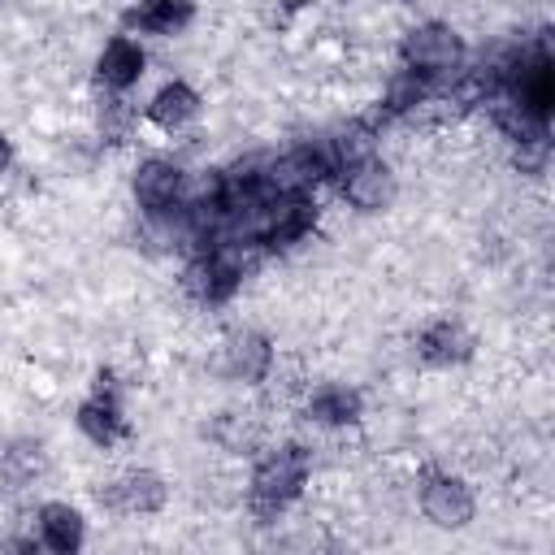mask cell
Here are the masks:
<instances>
[{
  "instance_id": "1",
  "label": "cell",
  "mask_w": 555,
  "mask_h": 555,
  "mask_svg": "<svg viewBox=\"0 0 555 555\" xmlns=\"http://www.w3.org/2000/svg\"><path fill=\"white\" fill-rule=\"evenodd\" d=\"M308 481H312V447L308 442L282 438V442L256 447L243 503L260 525H273L278 516H286L304 499Z\"/></svg>"
},
{
  "instance_id": "2",
  "label": "cell",
  "mask_w": 555,
  "mask_h": 555,
  "mask_svg": "<svg viewBox=\"0 0 555 555\" xmlns=\"http://www.w3.org/2000/svg\"><path fill=\"white\" fill-rule=\"evenodd\" d=\"M395 56L403 69L425 78L434 91H442L468 74V39L460 35V26H451L442 17H425V22L408 26L399 35Z\"/></svg>"
},
{
  "instance_id": "3",
  "label": "cell",
  "mask_w": 555,
  "mask_h": 555,
  "mask_svg": "<svg viewBox=\"0 0 555 555\" xmlns=\"http://www.w3.org/2000/svg\"><path fill=\"white\" fill-rule=\"evenodd\" d=\"M256 260V247L251 243H217V247H204V251H191L182 273H178V286L191 304L199 308H225L243 282H247V269Z\"/></svg>"
},
{
  "instance_id": "4",
  "label": "cell",
  "mask_w": 555,
  "mask_h": 555,
  "mask_svg": "<svg viewBox=\"0 0 555 555\" xmlns=\"http://www.w3.org/2000/svg\"><path fill=\"white\" fill-rule=\"evenodd\" d=\"M416 507L421 516L442 529V533H460L477 520V490L464 473H451V468H421L416 477Z\"/></svg>"
},
{
  "instance_id": "5",
  "label": "cell",
  "mask_w": 555,
  "mask_h": 555,
  "mask_svg": "<svg viewBox=\"0 0 555 555\" xmlns=\"http://www.w3.org/2000/svg\"><path fill=\"white\" fill-rule=\"evenodd\" d=\"M186 182H191V169L173 156H139L134 169H130V199L139 208L143 221L152 217H169L182 208V195H186Z\"/></svg>"
},
{
  "instance_id": "6",
  "label": "cell",
  "mask_w": 555,
  "mask_h": 555,
  "mask_svg": "<svg viewBox=\"0 0 555 555\" xmlns=\"http://www.w3.org/2000/svg\"><path fill=\"white\" fill-rule=\"evenodd\" d=\"M278 369V347L256 325H230L217 338V373L234 386H264Z\"/></svg>"
},
{
  "instance_id": "7",
  "label": "cell",
  "mask_w": 555,
  "mask_h": 555,
  "mask_svg": "<svg viewBox=\"0 0 555 555\" xmlns=\"http://www.w3.org/2000/svg\"><path fill=\"white\" fill-rule=\"evenodd\" d=\"M95 503L108 516H160L169 507V477L147 464L121 468L95 486Z\"/></svg>"
},
{
  "instance_id": "8",
  "label": "cell",
  "mask_w": 555,
  "mask_h": 555,
  "mask_svg": "<svg viewBox=\"0 0 555 555\" xmlns=\"http://www.w3.org/2000/svg\"><path fill=\"white\" fill-rule=\"evenodd\" d=\"M338 195H343V204L351 212L377 217V212L395 208V199H399V173H395V165L382 152H373V156H364V160H356V165H347L338 173Z\"/></svg>"
},
{
  "instance_id": "9",
  "label": "cell",
  "mask_w": 555,
  "mask_h": 555,
  "mask_svg": "<svg viewBox=\"0 0 555 555\" xmlns=\"http://www.w3.org/2000/svg\"><path fill=\"white\" fill-rule=\"evenodd\" d=\"M317 221H321V204L312 195L273 199L256 221V247L260 251H291L317 230Z\"/></svg>"
},
{
  "instance_id": "10",
  "label": "cell",
  "mask_w": 555,
  "mask_h": 555,
  "mask_svg": "<svg viewBox=\"0 0 555 555\" xmlns=\"http://www.w3.org/2000/svg\"><path fill=\"white\" fill-rule=\"evenodd\" d=\"M91 78H95V91H113V95H130L143 78H147V48L139 35H108L91 61Z\"/></svg>"
},
{
  "instance_id": "11",
  "label": "cell",
  "mask_w": 555,
  "mask_h": 555,
  "mask_svg": "<svg viewBox=\"0 0 555 555\" xmlns=\"http://www.w3.org/2000/svg\"><path fill=\"white\" fill-rule=\"evenodd\" d=\"M473 351H477V338L460 317H434L412 338V356L425 369H460L473 360Z\"/></svg>"
},
{
  "instance_id": "12",
  "label": "cell",
  "mask_w": 555,
  "mask_h": 555,
  "mask_svg": "<svg viewBox=\"0 0 555 555\" xmlns=\"http://www.w3.org/2000/svg\"><path fill=\"white\" fill-rule=\"evenodd\" d=\"M199 4L195 0H130L121 9V30L139 39H178L195 26Z\"/></svg>"
},
{
  "instance_id": "13",
  "label": "cell",
  "mask_w": 555,
  "mask_h": 555,
  "mask_svg": "<svg viewBox=\"0 0 555 555\" xmlns=\"http://www.w3.org/2000/svg\"><path fill=\"white\" fill-rule=\"evenodd\" d=\"M199 113H204V95L186 78H165L143 104V121L160 134H182L186 126L199 121Z\"/></svg>"
},
{
  "instance_id": "14",
  "label": "cell",
  "mask_w": 555,
  "mask_h": 555,
  "mask_svg": "<svg viewBox=\"0 0 555 555\" xmlns=\"http://www.w3.org/2000/svg\"><path fill=\"white\" fill-rule=\"evenodd\" d=\"M304 421L317 429H356L364 421V395L351 382H317L304 395Z\"/></svg>"
},
{
  "instance_id": "15",
  "label": "cell",
  "mask_w": 555,
  "mask_h": 555,
  "mask_svg": "<svg viewBox=\"0 0 555 555\" xmlns=\"http://www.w3.org/2000/svg\"><path fill=\"white\" fill-rule=\"evenodd\" d=\"M35 538L52 555H78L87 546V512L69 499H43L35 507Z\"/></svg>"
},
{
  "instance_id": "16",
  "label": "cell",
  "mask_w": 555,
  "mask_h": 555,
  "mask_svg": "<svg viewBox=\"0 0 555 555\" xmlns=\"http://www.w3.org/2000/svg\"><path fill=\"white\" fill-rule=\"evenodd\" d=\"M74 429H78L91 447L113 451L117 442L130 438L126 399H104V395H91V390H87V399H78V408H74Z\"/></svg>"
},
{
  "instance_id": "17",
  "label": "cell",
  "mask_w": 555,
  "mask_h": 555,
  "mask_svg": "<svg viewBox=\"0 0 555 555\" xmlns=\"http://www.w3.org/2000/svg\"><path fill=\"white\" fill-rule=\"evenodd\" d=\"M48 477V447L39 438H13L0 451V486L22 494Z\"/></svg>"
},
{
  "instance_id": "18",
  "label": "cell",
  "mask_w": 555,
  "mask_h": 555,
  "mask_svg": "<svg viewBox=\"0 0 555 555\" xmlns=\"http://www.w3.org/2000/svg\"><path fill=\"white\" fill-rule=\"evenodd\" d=\"M321 147H325V160H330V169H334V178H338L347 165H356V160H364V156L377 152V130H373L369 121H356V117H351V121L325 130V134H321Z\"/></svg>"
},
{
  "instance_id": "19",
  "label": "cell",
  "mask_w": 555,
  "mask_h": 555,
  "mask_svg": "<svg viewBox=\"0 0 555 555\" xmlns=\"http://www.w3.org/2000/svg\"><path fill=\"white\" fill-rule=\"evenodd\" d=\"M91 117H95V134H100V143H108V147H121V143H130V139L139 134V113H134V104H130L126 95L100 91Z\"/></svg>"
},
{
  "instance_id": "20",
  "label": "cell",
  "mask_w": 555,
  "mask_h": 555,
  "mask_svg": "<svg viewBox=\"0 0 555 555\" xmlns=\"http://www.w3.org/2000/svg\"><path fill=\"white\" fill-rule=\"evenodd\" d=\"M438 91L425 82V78H416L412 69H390V78H386V87H382V108L390 113V117H416L429 100H434Z\"/></svg>"
},
{
  "instance_id": "21",
  "label": "cell",
  "mask_w": 555,
  "mask_h": 555,
  "mask_svg": "<svg viewBox=\"0 0 555 555\" xmlns=\"http://www.w3.org/2000/svg\"><path fill=\"white\" fill-rule=\"evenodd\" d=\"M212 442L221 451H256L260 447V425L247 412H221L212 425Z\"/></svg>"
},
{
  "instance_id": "22",
  "label": "cell",
  "mask_w": 555,
  "mask_h": 555,
  "mask_svg": "<svg viewBox=\"0 0 555 555\" xmlns=\"http://www.w3.org/2000/svg\"><path fill=\"white\" fill-rule=\"evenodd\" d=\"M13 165H17V147H13V139L0 130V178H4Z\"/></svg>"
},
{
  "instance_id": "23",
  "label": "cell",
  "mask_w": 555,
  "mask_h": 555,
  "mask_svg": "<svg viewBox=\"0 0 555 555\" xmlns=\"http://www.w3.org/2000/svg\"><path fill=\"white\" fill-rule=\"evenodd\" d=\"M390 4H412V0H390Z\"/></svg>"
}]
</instances>
